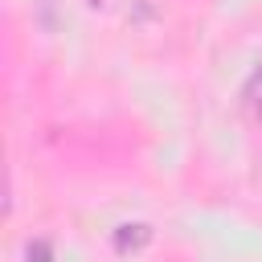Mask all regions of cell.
I'll return each instance as SVG.
<instances>
[{
  "label": "cell",
  "instance_id": "cell-1",
  "mask_svg": "<svg viewBox=\"0 0 262 262\" xmlns=\"http://www.w3.org/2000/svg\"><path fill=\"white\" fill-rule=\"evenodd\" d=\"M151 237H156V229L147 225V221H123L119 229H115V250L119 254H139V250H147L151 246Z\"/></svg>",
  "mask_w": 262,
  "mask_h": 262
},
{
  "label": "cell",
  "instance_id": "cell-2",
  "mask_svg": "<svg viewBox=\"0 0 262 262\" xmlns=\"http://www.w3.org/2000/svg\"><path fill=\"white\" fill-rule=\"evenodd\" d=\"M242 98H246V106H250V115L262 123V66L250 74V82H246V90H242Z\"/></svg>",
  "mask_w": 262,
  "mask_h": 262
},
{
  "label": "cell",
  "instance_id": "cell-3",
  "mask_svg": "<svg viewBox=\"0 0 262 262\" xmlns=\"http://www.w3.org/2000/svg\"><path fill=\"white\" fill-rule=\"evenodd\" d=\"M25 258H29V262H53V250H49V242L37 237V242L25 246Z\"/></svg>",
  "mask_w": 262,
  "mask_h": 262
},
{
  "label": "cell",
  "instance_id": "cell-4",
  "mask_svg": "<svg viewBox=\"0 0 262 262\" xmlns=\"http://www.w3.org/2000/svg\"><path fill=\"white\" fill-rule=\"evenodd\" d=\"M86 4H90V8H98V4H102V0H86Z\"/></svg>",
  "mask_w": 262,
  "mask_h": 262
}]
</instances>
